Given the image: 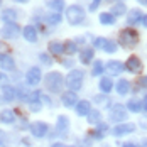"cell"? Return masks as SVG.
<instances>
[{
    "mask_svg": "<svg viewBox=\"0 0 147 147\" xmlns=\"http://www.w3.org/2000/svg\"><path fill=\"white\" fill-rule=\"evenodd\" d=\"M100 90H102L103 93H110L113 90V81L110 78H102L100 80Z\"/></svg>",
    "mask_w": 147,
    "mask_h": 147,
    "instance_id": "484cf974",
    "label": "cell"
},
{
    "mask_svg": "<svg viewBox=\"0 0 147 147\" xmlns=\"http://www.w3.org/2000/svg\"><path fill=\"white\" fill-rule=\"evenodd\" d=\"M47 130H49V127H47L46 122H34V123L30 125V134H32L36 139H42V137H46Z\"/></svg>",
    "mask_w": 147,
    "mask_h": 147,
    "instance_id": "ba28073f",
    "label": "cell"
},
{
    "mask_svg": "<svg viewBox=\"0 0 147 147\" xmlns=\"http://www.w3.org/2000/svg\"><path fill=\"white\" fill-rule=\"evenodd\" d=\"M20 32V27L15 24V22H10V24H5L2 29H0V36L3 39H15Z\"/></svg>",
    "mask_w": 147,
    "mask_h": 147,
    "instance_id": "8992f818",
    "label": "cell"
},
{
    "mask_svg": "<svg viewBox=\"0 0 147 147\" xmlns=\"http://www.w3.org/2000/svg\"><path fill=\"white\" fill-rule=\"evenodd\" d=\"M46 20L51 26H58L59 22H61V15H59V12H51V14L46 15Z\"/></svg>",
    "mask_w": 147,
    "mask_h": 147,
    "instance_id": "f1b7e54d",
    "label": "cell"
},
{
    "mask_svg": "<svg viewBox=\"0 0 147 147\" xmlns=\"http://www.w3.org/2000/svg\"><path fill=\"white\" fill-rule=\"evenodd\" d=\"M125 69H129L134 74L140 73L142 71V61L137 58V56H130V58L125 61Z\"/></svg>",
    "mask_w": 147,
    "mask_h": 147,
    "instance_id": "9c48e42d",
    "label": "cell"
},
{
    "mask_svg": "<svg viewBox=\"0 0 147 147\" xmlns=\"http://www.w3.org/2000/svg\"><path fill=\"white\" fill-rule=\"evenodd\" d=\"M39 59H41L44 64H51V58H49L47 54H39Z\"/></svg>",
    "mask_w": 147,
    "mask_h": 147,
    "instance_id": "74e56055",
    "label": "cell"
},
{
    "mask_svg": "<svg viewBox=\"0 0 147 147\" xmlns=\"http://www.w3.org/2000/svg\"><path fill=\"white\" fill-rule=\"evenodd\" d=\"M51 147H64V146H63V144H53Z\"/></svg>",
    "mask_w": 147,
    "mask_h": 147,
    "instance_id": "7dc6e473",
    "label": "cell"
},
{
    "mask_svg": "<svg viewBox=\"0 0 147 147\" xmlns=\"http://www.w3.org/2000/svg\"><path fill=\"white\" fill-rule=\"evenodd\" d=\"M144 19V15H142V10H139V9H132L129 14H127V22H129V26H135L137 22H140Z\"/></svg>",
    "mask_w": 147,
    "mask_h": 147,
    "instance_id": "2e32d148",
    "label": "cell"
},
{
    "mask_svg": "<svg viewBox=\"0 0 147 147\" xmlns=\"http://www.w3.org/2000/svg\"><path fill=\"white\" fill-rule=\"evenodd\" d=\"M64 147H73V146H64Z\"/></svg>",
    "mask_w": 147,
    "mask_h": 147,
    "instance_id": "816d5d0a",
    "label": "cell"
},
{
    "mask_svg": "<svg viewBox=\"0 0 147 147\" xmlns=\"http://www.w3.org/2000/svg\"><path fill=\"white\" fill-rule=\"evenodd\" d=\"M0 3H2V0H0Z\"/></svg>",
    "mask_w": 147,
    "mask_h": 147,
    "instance_id": "f5cc1de1",
    "label": "cell"
},
{
    "mask_svg": "<svg viewBox=\"0 0 147 147\" xmlns=\"http://www.w3.org/2000/svg\"><path fill=\"white\" fill-rule=\"evenodd\" d=\"M61 102H63L64 107L71 108V107H76V103H78V96H76L74 91H66V93L61 95Z\"/></svg>",
    "mask_w": 147,
    "mask_h": 147,
    "instance_id": "5bb4252c",
    "label": "cell"
},
{
    "mask_svg": "<svg viewBox=\"0 0 147 147\" xmlns=\"http://www.w3.org/2000/svg\"><path fill=\"white\" fill-rule=\"evenodd\" d=\"M129 91H130V81L129 80H118V83H117L118 95H127Z\"/></svg>",
    "mask_w": 147,
    "mask_h": 147,
    "instance_id": "44dd1931",
    "label": "cell"
},
{
    "mask_svg": "<svg viewBox=\"0 0 147 147\" xmlns=\"http://www.w3.org/2000/svg\"><path fill=\"white\" fill-rule=\"evenodd\" d=\"M118 41H120V46H122V47H125V49H132V47H135L137 42H139V34H137V30L135 29L127 27V29L120 30Z\"/></svg>",
    "mask_w": 147,
    "mask_h": 147,
    "instance_id": "7a4b0ae2",
    "label": "cell"
},
{
    "mask_svg": "<svg viewBox=\"0 0 147 147\" xmlns=\"http://www.w3.org/2000/svg\"><path fill=\"white\" fill-rule=\"evenodd\" d=\"M142 24H144V27H147V15H144V19H142Z\"/></svg>",
    "mask_w": 147,
    "mask_h": 147,
    "instance_id": "ee69618b",
    "label": "cell"
},
{
    "mask_svg": "<svg viewBox=\"0 0 147 147\" xmlns=\"http://www.w3.org/2000/svg\"><path fill=\"white\" fill-rule=\"evenodd\" d=\"M93 59V47H85L81 53H80V61L83 64H90Z\"/></svg>",
    "mask_w": 147,
    "mask_h": 147,
    "instance_id": "ffe728a7",
    "label": "cell"
},
{
    "mask_svg": "<svg viewBox=\"0 0 147 147\" xmlns=\"http://www.w3.org/2000/svg\"><path fill=\"white\" fill-rule=\"evenodd\" d=\"M80 146H81V147H90V142H88V140H81V142H80Z\"/></svg>",
    "mask_w": 147,
    "mask_h": 147,
    "instance_id": "b9f144b4",
    "label": "cell"
},
{
    "mask_svg": "<svg viewBox=\"0 0 147 147\" xmlns=\"http://www.w3.org/2000/svg\"><path fill=\"white\" fill-rule=\"evenodd\" d=\"M122 147H137V146H135L134 142H125V144H123Z\"/></svg>",
    "mask_w": 147,
    "mask_h": 147,
    "instance_id": "7bdbcfd3",
    "label": "cell"
},
{
    "mask_svg": "<svg viewBox=\"0 0 147 147\" xmlns=\"http://www.w3.org/2000/svg\"><path fill=\"white\" fill-rule=\"evenodd\" d=\"M64 83H66V80L63 78V74L59 71H51V73L46 74V78H44L46 88L49 90L51 93H61Z\"/></svg>",
    "mask_w": 147,
    "mask_h": 147,
    "instance_id": "6da1fadb",
    "label": "cell"
},
{
    "mask_svg": "<svg viewBox=\"0 0 147 147\" xmlns=\"http://www.w3.org/2000/svg\"><path fill=\"white\" fill-rule=\"evenodd\" d=\"M2 93H3V98H5L7 102H12L15 98V95H17V90L12 88V86H9V85H5V86L2 88Z\"/></svg>",
    "mask_w": 147,
    "mask_h": 147,
    "instance_id": "7402d4cb",
    "label": "cell"
},
{
    "mask_svg": "<svg viewBox=\"0 0 147 147\" xmlns=\"http://www.w3.org/2000/svg\"><path fill=\"white\" fill-rule=\"evenodd\" d=\"M47 7L54 12H61L64 9V0H47Z\"/></svg>",
    "mask_w": 147,
    "mask_h": 147,
    "instance_id": "4316f807",
    "label": "cell"
},
{
    "mask_svg": "<svg viewBox=\"0 0 147 147\" xmlns=\"http://www.w3.org/2000/svg\"><path fill=\"white\" fill-rule=\"evenodd\" d=\"M88 122L91 125H98L102 122V112L100 110H91L88 113Z\"/></svg>",
    "mask_w": 147,
    "mask_h": 147,
    "instance_id": "cb8c5ba5",
    "label": "cell"
},
{
    "mask_svg": "<svg viewBox=\"0 0 147 147\" xmlns=\"http://www.w3.org/2000/svg\"><path fill=\"white\" fill-rule=\"evenodd\" d=\"M110 2H113V0H110Z\"/></svg>",
    "mask_w": 147,
    "mask_h": 147,
    "instance_id": "db71d44e",
    "label": "cell"
},
{
    "mask_svg": "<svg viewBox=\"0 0 147 147\" xmlns=\"http://www.w3.org/2000/svg\"><path fill=\"white\" fill-rule=\"evenodd\" d=\"M66 19L71 26H78L85 20V10L80 5H69L66 9Z\"/></svg>",
    "mask_w": 147,
    "mask_h": 147,
    "instance_id": "277c9868",
    "label": "cell"
},
{
    "mask_svg": "<svg viewBox=\"0 0 147 147\" xmlns=\"http://www.w3.org/2000/svg\"><path fill=\"white\" fill-rule=\"evenodd\" d=\"M14 2H19V3H26L27 0H14Z\"/></svg>",
    "mask_w": 147,
    "mask_h": 147,
    "instance_id": "c3c4849f",
    "label": "cell"
},
{
    "mask_svg": "<svg viewBox=\"0 0 147 147\" xmlns=\"http://www.w3.org/2000/svg\"><path fill=\"white\" fill-rule=\"evenodd\" d=\"M47 49H49V53H51V54H54V56L64 54V51H66L64 44H63V42H59V41H51L49 46H47Z\"/></svg>",
    "mask_w": 147,
    "mask_h": 147,
    "instance_id": "e0dca14e",
    "label": "cell"
},
{
    "mask_svg": "<svg viewBox=\"0 0 147 147\" xmlns=\"http://www.w3.org/2000/svg\"><path fill=\"white\" fill-rule=\"evenodd\" d=\"M0 68L5 69V71H12V69H15V61L9 53L0 54Z\"/></svg>",
    "mask_w": 147,
    "mask_h": 147,
    "instance_id": "8fae6325",
    "label": "cell"
},
{
    "mask_svg": "<svg viewBox=\"0 0 147 147\" xmlns=\"http://www.w3.org/2000/svg\"><path fill=\"white\" fill-rule=\"evenodd\" d=\"M127 108V107H125ZM123 108V105H113V108L110 110L108 118L112 122H117V123H123L127 120V110Z\"/></svg>",
    "mask_w": 147,
    "mask_h": 147,
    "instance_id": "5b68a950",
    "label": "cell"
},
{
    "mask_svg": "<svg viewBox=\"0 0 147 147\" xmlns=\"http://www.w3.org/2000/svg\"><path fill=\"white\" fill-rule=\"evenodd\" d=\"M30 96H29V102L32 103V102H39V100H41V98H42V96H41V95H42V93H41V91H32V93H29Z\"/></svg>",
    "mask_w": 147,
    "mask_h": 147,
    "instance_id": "836d02e7",
    "label": "cell"
},
{
    "mask_svg": "<svg viewBox=\"0 0 147 147\" xmlns=\"http://www.w3.org/2000/svg\"><path fill=\"white\" fill-rule=\"evenodd\" d=\"M63 64H64V66H73V61H71V59H64Z\"/></svg>",
    "mask_w": 147,
    "mask_h": 147,
    "instance_id": "ab89813d",
    "label": "cell"
},
{
    "mask_svg": "<svg viewBox=\"0 0 147 147\" xmlns=\"http://www.w3.org/2000/svg\"><path fill=\"white\" fill-rule=\"evenodd\" d=\"M93 108H91V103L88 100H81V102L76 103V113L80 115V117H88V113L91 112Z\"/></svg>",
    "mask_w": 147,
    "mask_h": 147,
    "instance_id": "9a60e30c",
    "label": "cell"
},
{
    "mask_svg": "<svg viewBox=\"0 0 147 147\" xmlns=\"http://www.w3.org/2000/svg\"><path fill=\"white\" fill-rule=\"evenodd\" d=\"M7 81H9V78H7V76H5L3 73H0V83L3 85V83H7Z\"/></svg>",
    "mask_w": 147,
    "mask_h": 147,
    "instance_id": "f35d334b",
    "label": "cell"
},
{
    "mask_svg": "<svg viewBox=\"0 0 147 147\" xmlns=\"http://www.w3.org/2000/svg\"><path fill=\"white\" fill-rule=\"evenodd\" d=\"M30 110L32 112H39L41 110V102H32L30 103Z\"/></svg>",
    "mask_w": 147,
    "mask_h": 147,
    "instance_id": "8d00e7d4",
    "label": "cell"
},
{
    "mask_svg": "<svg viewBox=\"0 0 147 147\" xmlns=\"http://www.w3.org/2000/svg\"><path fill=\"white\" fill-rule=\"evenodd\" d=\"M105 44H107V39L105 37H96L95 41H93V47H96V49H100V47H105Z\"/></svg>",
    "mask_w": 147,
    "mask_h": 147,
    "instance_id": "1f68e13d",
    "label": "cell"
},
{
    "mask_svg": "<svg viewBox=\"0 0 147 147\" xmlns=\"http://www.w3.org/2000/svg\"><path fill=\"white\" fill-rule=\"evenodd\" d=\"M113 15H123L127 12V7H125V3L123 2H120V3H115L113 7H112V10H110Z\"/></svg>",
    "mask_w": 147,
    "mask_h": 147,
    "instance_id": "f546056e",
    "label": "cell"
},
{
    "mask_svg": "<svg viewBox=\"0 0 147 147\" xmlns=\"http://www.w3.org/2000/svg\"><path fill=\"white\" fill-rule=\"evenodd\" d=\"M2 20H3L5 24L15 22V20H17V12H15L14 9H5V10L2 12Z\"/></svg>",
    "mask_w": 147,
    "mask_h": 147,
    "instance_id": "d6986e66",
    "label": "cell"
},
{
    "mask_svg": "<svg viewBox=\"0 0 147 147\" xmlns=\"http://www.w3.org/2000/svg\"><path fill=\"white\" fill-rule=\"evenodd\" d=\"M100 3H102V0H93V2L90 3V10H91V12H95V10L100 7Z\"/></svg>",
    "mask_w": 147,
    "mask_h": 147,
    "instance_id": "d590c367",
    "label": "cell"
},
{
    "mask_svg": "<svg viewBox=\"0 0 147 147\" xmlns=\"http://www.w3.org/2000/svg\"><path fill=\"white\" fill-rule=\"evenodd\" d=\"M26 80H27V85L30 86H36V85H39V81H41V69L39 68H30L27 74H26Z\"/></svg>",
    "mask_w": 147,
    "mask_h": 147,
    "instance_id": "30bf717a",
    "label": "cell"
},
{
    "mask_svg": "<svg viewBox=\"0 0 147 147\" xmlns=\"http://www.w3.org/2000/svg\"><path fill=\"white\" fill-rule=\"evenodd\" d=\"M3 137H5V134H3V132H2V130H0V144L3 142Z\"/></svg>",
    "mask_w": 147,
    "mask_h": 147,
    "instance_id": "f6af8a7d",
    "label": "cell"
},
{
    "mask_svg": "<svg viewBox=\"0 0 147 147\" xmlns=\"http://www.w3.org/2000/svg\"><path fill=\"white\" fill-rule=\"evenodd\" d=\"M137 127H135V123H130V122H123V123H118L117 127L112 130V134L115 135V137H122V135H127V134H132Z\"/></svg>",
    "mask_w": 147,
    "mask_h": 147,
    "instance_id": "52a82bcc",
    "label": "cell"
},
{
    "mask_svg": "<svg viewBox=\"0 0 147 147\" xmlns=\"http://www.w3.org/2000/svg\"><path fill=\"white\" fill-rule=\"evenodd\" d=\"M127 108L130 112H134V113H139L142 110V103L139 102V100H135V98H132V100H129V103H127Z\"/></svg>",
    "mask_w": 147,
    "mask_h": 147,
    "instance_id": "83f0119b",
    "label": "cell"
},
{
    "mask_svg": "<svg viewBox=\"0 0 147 147\" xmlns=\"http://www.w3.org/2000/svg\"><path fill=\"white\" fill-rule=\"evenodd\" d=\"M100 22L103 26H112V24H115V15L112 12H103V14H100Z\"/></svg>",
    "mask_w": 147,
    "mask_h": 147,
    "instance_id": "d4e9b609",
    "label": "cell"
},
{
    "mask_svg": "<svg viewBox=\"0 0 147 147\" xmlns=\"http://www.w3.org/2000/svg\"><path fill=\"white\" fill-rule=\"evenodd\" d=\"M142 110H146L147 112V95L144 96V102H142Z\"/></svg>",
    "mask_w": 147,
    "mask_h": 147,
    "instance_id": "60d3db41",
    "label": "cell"
},
{
    "mask_svg": "<svg viewBox=\"0 0 147 147\" xmlns=\"http://www.w3.org/2000/svg\"><path fill=\"white\" fill-rule=\"evenodd\" d=\"M105 71V68H103V63L98 59V61H95L93 63V69H91V73H93V76H100V74Z\"/></svg>",
    "mask_w": 147,
    "mask_h": 147,
    "instance_id": "4dcf8cb0",
    "label": "cell"
},
{
    "mask_svg": "<svg viewBox=\"0 0 147 147\" xmlns=\"http://www.w3.org/2000/svg\"><path fill=\"white\" fill-rule=\"evenodd\" d=\"M68 129H69V118L64 117V115H59L58 123H56V132L61 134V137H64L68 134Z\"/></svg>",
    "mask_w": 147,
    "mask_h": 147,
    "instance_id": "4fadbf2b",
    "label": "cell"
},
{
    "mask_svg": "<svg viewBox=\"0 0 147 147\" xmlns=\"http://www.w3.org/2000/svg\"><path fill=\"white\" fill-rule=\"evenodd\" d=\"M139 2H140L142 5H147V0H139Z\"/></svg>",
    "mask_w": 147,
    "mask_h": 147,
    "instance_id": "f907efd6",
    "label": "cell"
},
{
    "mask_svg": "<svg viewBox=\"0 0 147 147\" xmlns=\"http://www.w3.org/2000/svg\"><path fill=\"white\" fill-rule=\"evenodd\" d=\"M83 80H85V73L83 69H71L68 76H66V85L71 91H78L83 86Z\"/></svg>",
    "mask_w": 147,
    "mask_h": 147,
    "instance_id": "3957f363",
    "label": "cell"
},
{
    "mask_svg": "<svg viewBox=\"0 0 147 147\" xmlns=\"http://www.w3.org/2000/svg\"><path fill=\"white\" fill-rule=\"evenodd\" d=\"M142 85H144V86H146V88H147V76H146V78H144V80H142Z\"/></svg>",
    "mask_w": 147,
    "mask_h": 147,
    "instance_id": "bcb514c9",
    "label": "cell"
},
{
    "mask_svg": "<svg viewBox=\"0 0 147 147\" xmlns=\"http://www.w3.org/2000/svg\"><path fill=\"white\" fill-rule=\"evenodd\" d=\"M142 147H147V139H144V142H142Z\"/></svg>",
    "mask_w": 147,
    "mask_h": 147,
    "instance_id": "681fc988",
    "label": "cell"
},
{
    "mask_svg": "<svg viewBox=\"0 0 147 147\" xmlns=\"http://www.w3.org/2000/svg\"><path fill=\"white\" fill-rule=\"evenodd\" d=\"M64 47H66V51H68L69 54H74V53H76V42H73V41L66 42V44H64Z\"/></svg>",
    "mask_w": 147,
    "mask_h": 147,
    "instance_id": "e575fe53",
    "label": "cell"
},
{
    "mask_svg": "<svg viewBox=\"0 0 147 147\" xmlns=\"http://www.w3.org/2000/svg\"><path fill=\"white\" fill-rule=\"evenodd\" d=\"M0 122H3V123H14L15 122V113L12 110H3L2 113H0Z\"/></svg>",
    "mask_w": 147,
    "mask_h": 147,
    "instance_id": "603a6c76",
    "label": "cell"
},
{
    "mask_svg": "<svg viewBox=\"0 0 147 147\" xmlns=\"http://www.w3.org/2000/svg\"><path fill=\"white\" fill-rule=\"evenodd\" d=\"M105 69L112 74V76H117V74H120L123 69H125V64H123V63H120V61L112 59V61H108V63H107V68H105Z\"/></svg>",
    "mask_w": 147,
    "mask_h": 147,
    "instance_id": "7c38bea8",
    "label": "cell"
},
{
    "mask_svg": "<svg viewBox=\"0 0 147 147\" xmlns=\"http://www.w3.org/2000/svg\"><path fill=\"white\" fill-rule=\"evenodd\" d=\"M22 34H24V39L29 41V42H36L37 41V30H36L34 26H26Z\"/></svg>",
    "mask_w": 147,
    "mask_h": 147,
    "instance_id": "ac0fdd59",
    "label": "cell"
},
{
    "mask_svg": "<svg viewBox=\"0 0 147 147\" xmlns=\"http://www.w3.org/2000/svg\"><path fill=\"white\" fill-rule=\"evenodd\" d=\"M107 53H115L117 51V44L113 42V41H107V44H105V47H103Z\"/></svg>",
    "mask_w": 147,
    "mask_h": 147,
    "instance_id": "d6a6232c",
    "label": "cell"
}]
</instances>
